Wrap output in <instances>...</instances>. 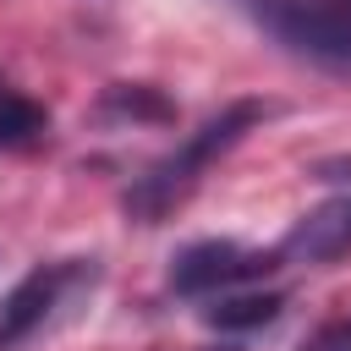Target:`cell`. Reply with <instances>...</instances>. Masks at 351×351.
I'll use <instances>...</instances> for the list:
<instances>
[{"instance_id":"obj_5","label":"cell","mask_w":351,"mask_h":351,"mask_svg":"<svg viewBox=\"0 0 351 351\" xmlns=\"http://www.w3.org/2000/svg\"><path fill=\"white\" fill-rule=\"evenodd\" d=\"M285 258H307V263H329L351 252V197H329L313 214H302L291 225V236L280 241Z\"/></svg>"},{"instance_id":"obj_3","label":"cell","mask_w":351,"mask_h":351,"mask_svg":"<svg viewBox=\"0 0 351 351\" xmlns=\"http://www.w3.org/2000/svg\"><path fill=\"white\" fill-rule=\"evenodd\" d=\"M280 258L285 252H258V247H241V241H192L186 252H176L170 285L186 291V296H208V291H225V285H241V280L280 269Z\"/></svg>"},{"instance_id":"obj_4","label":"cell","mask_w":351,"mask_h":351,"mask_svg":"<svg viewBox=\"0 0 351 351\" xmlns=\"http://www.w3.org/2000/svg\"><path fill=\"white\" fill-rule=\"evenodd\" d=\"M71 280H82V258H71V263H38V269L0 302V346H5V351L22 346V340L60 307V296H66Z\"/></svg>"},{"instance_id":"obj_1","label":"cell","mask_w":351,"mask_h":351,"mask_svg":"<svg viewBox=\"0 0 351 351\" xmlns=\"http://www.w3.org/2000/svg\"><path fill=\"white\" fill-rule=\"evenodd\" d=\"M258 121H263V104H258V99L225 104V110H219L214 121H203L176 154H165L159 165H148V170L126 186V214L143 219V225H159L170 208H181V203L192 197V186L203 181V170H208L225 148H236Z\"/></svg>"},{"instance_id":"obj_6","label":"cell","mask_w":351,"mask_h":351,"mask_svg":"<svg viewBox=\"0 0 351 351\" xmlns=\"http://www.w3.org/2000/svg\"><path fill=\"white\" fill-rule=\"evenodd\" d=\"M49 132V110L0 77V148H33Z\"/></svg>"},{"instance_id":"obj_7","label":"cell","mask_w":351,"mask_h":351,"mask_svg":"<svg viewBox=\"0 0 351 351\" xmlns=\"http://www.w3.org/2000/svg\"><path fill=\"white\" fill-rule=\"evenodd\" d=\"M280 307H285L280 291H258V296H219L203 318H208L214 329H263V324L280 318Z\"/></svg>"},{"instance_id":"obj_2","label":"cell","mask_w":351,"mask_h":351,"mask_svg":"<svg viewBox=\"0 0 351 351\" xmlns=\"http://www.w3.org/2000/svg\"><path fill=\"white\" fill-rule=\"evenodd\" d=\"M258 22L324 66H351V0H252Z\"/></svg>"},{"instance_id":"obj_8","label":"cell","mask_w":351,"mask_h":351,"mask_svg":"<svg viewBox=\"0 0 351 351\" xmlns=\"http://www.w3.org/2000/svg\"><path fill=\"white\" fill-rule=\"evenodd\" d=\"M104 104H110V110H126V115H170V104H165L154 88H143V82H115V88L104 93Z\"/></svg>"}]
</instances>
